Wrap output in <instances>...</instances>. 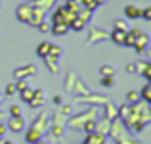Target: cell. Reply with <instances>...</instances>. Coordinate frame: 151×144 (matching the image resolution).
Masks as SVG:
<instances>
[{
  "mask_svg": "<svg viewBox=\"0 0 151 144\" xmlns=\"http://www.w3.org/2000/svg\"><path fill=\"white\" fill-rule=\"evenodd\" d=\"M8 129L14 131V133H21V131L25 129V123H23L21 115H12L10 121H8Z\"/></svg>",
  "mask_w": 151,
  "mask_h": 144,
  "instance_id": "6da1fadb",
  "label": "cell"
},
{
  "mask_svg": "<svg viewBox=\"0 0 151 144\" xmlns=\"http://www.w3.org/2000/svg\"><path fill=\"white\" fill-rule=\"evenodd\" d=\"M31 14H33V6H31V4H21V6L17 8V19L23 21V23H29Z\"/></svg>",
  "mask_w": 151,
  "mask_h": 144,
  "instance_id": "7a4b0ae2",
  "label": "cell"
},
{
  "mask_svg": "<svg viewBox=\"0 0 151 144\" xmlns=\"http://www.w3.org/2000/svg\"><path fill=\"white\" fill-rule=\"evenodd\" d=\"M147 44H149V37L145 33H140L136 37V41H134V48H136L138 52H144L145 48H147Z\"/></svg>",
  "mask_w": 151,
  "mask_h": 144,
  "instance_id": "3957f363",
  "label": "cell"
},
{
  "mask_svg": "<svg viewBox=\"0 0 151 144\" xmlns=\"http://www.w3.org/2000/svg\"><path fill=\"white\" fill-rule=\"evenodd\" d=\"M67 31H69V23H67V21L54 23V25L50 27V33H54V35H65Z\"/></svg>",
  "mask_w": 151,
  "mask_h": 144,
  "instance_id": "277c9868",
  "label": "cell"
},
{
  "mask_svg": "<svg viewBox=\"0 0 151 144\" xmlns=\"http://www.w3.org/2000/svg\"><path fill=\"white\" fill-rule=\"evenodd\" d=\"M35 73H37V67L35 65H23V67H19V69L14 71V75L19 77V79H23V75H35Z\"/></svg>",
  "mask_w": 151,
  "mask_h": 144,
  "instance_id": "5b68a950",
  "label": "cell"
},
{
  "mask_svg": "<svg viewBox=\"0 0 151 144\" xmlns=\"http://www.w3.org/2000/svg\"><path fill=\"white\" fill-rule=\"evenodd\" d=\"M126 33H128V31H119V29H115L113 35H111V37H113V42H115V44H119V46H124Z\"/></svg>",
  "mask_w": 151,
  "mask_h": 144,
  "instance_id": "8992f818",
  "label": "cell"
},
{
  "mask_svg": "<svg viewBox=\"0 0 151 144\" xmlns=\"http://www.w3.org/2000/svg\"><path fill=\"white\" fill-rule=\"evenodd\" d=\"M124 15H126L128 19H138V17L142 15V10L130 4V6H126V8H124Z\"/></svg>",
  "mask_w": 151,
  "mask_h": 144,
  "instance_id": "52a82bcc",
  "label": "cell"
},
{
  "mask_svg": "<svg viewBox=\"0 0 151 144\" xmlns=\"http://www.w3.org/2000/svg\"><path fill=\"white\" fill-rule=\"evenodd\" d=\"M42 102H44V92H42V89H37L29 104H31V108H37V106H40Z\"/></svg>",
  "mask_w": 151,
  "mask_h": 144,
  "instance_id": "ba28073f",
  "label": "cell"
},
{
  "mask_svg": "<svg viewBox=\"0 0 151 144\" xmlns=\"http://www.w3.org/2000/svg\"><path fill=\"white\" fill-rule=\"evenodd\" d=\"M82 144H105V138L101 135H88Z\"/></svg>",
  "mask_w": 151,
  "mask_h": 144,
  "instance_id": "9c48e42d",
  "label": "cell"
},
{
  "mask_svg": "<svg viewBox=\"0 0 151 144\" xmlns=\"http://www.w3.org/2000/svg\"><path fill=\"white\" fill-rule=\"evenodd\" d=\"M50 44L52 42H40L37 48V54H38V58H46L48 56V52H50Z\"/></svg>",
  "mask_w": 151,
  "mask_h": 144,
  "instance_id": "30bf717a",
  "label": "cell"
},
{
  "mask_svg": "<svg viewBox=\"0 0 151 144\" xmlns=\"http://www.w3.org/2000/svg\"><path fill=\"white\" fill-rule=\"evenodd\" d=\"M40 137H42V133L37 129V127H33V129H31L29 133H27V142H37Z\"/></svg>",
  "mask_w": 151,
  "mask_h": 144,
  "instance_id": "8fae6325",
  "label": "cell"
},
{
  "mask_svg": "<svg viewBox=\"0 0 151 144\" xmlns=\"http://www.w3.org/2000/svg\"><path fill=\"white\" fill-rule=\"evenodd\" d=\"M140 98H144V102H145V104H149V102H151V83H145V87L142 89Z\"/></svg>",
  "mask_w": 151,
  "mask_h": 144,
  "instance_id": "7c38bea8",
  "label": "cell"
},
{
  "mask_svg": "<svg viewBox=\"0 0 151 144\" xmlns=\"http://www.w3.org/2000/svg\"><path fill=\"white\" fill-rule=\"evenodd\" d=\"M33 94H35V90L27 87L25 90H21V100H23V102H31V98H33Z\"/></svg>",
  "mask_w": 151,
  "mask_h": 144,
  "instance_id": "4fadbf2b",
  "label": "cell"
},
{
  "mask_svg": "<svg viewBox=\"0 0 151 144\" xmlns=\"http://www.w3.org/2000/svg\"><path fill=\"white\" fill-rule=\"evenodd\" d=\"M48 56H50V58H55V60H58L59 56H61V48L55 46V44H50V52H48Z\"/></svg>",
  "mask_w": 151,
  "mask_h": 144,
  "instance_id": "5bb4252c",
  "label": "cell"
},
{
  "mask_svg": "<svg viewBox=\"0 0 151 144\" xmlns=\"http://www.w3.org/2000/svg\"><path fill=\"white\" fill-rule=\"evenodd\" d=\"M126 100H128L130 104H138V102H140V92H136V90H130L128 96H126Z\"/></svg>",
  "mask_w": 151,
  "mask_h": 144,
  "instance_id": "9a60e30c",
  "label": "cell"
},
{
  "mask_svg": "<svg viewBox=\"0 0 151 144\" xmlns=\"http://www.w3.org/2000/svg\"><path fill=\"white\" fill-rule=\"evenodd\" d=\"M100 73L103 75V77H113V75H115V69H113L111 65H101Z\"/></svg>",
  "mask_w": 151,
  "mask_h": 144,
  "instance_id": "2e32d148",
  "label": "cell"
},
{
  "mask_svg": "<svg viewBox=\"0 0 151 144\" xmlns=\"http://www.w3.org/2000/svg\"><path fill=\"white\" fill-rule=\"evenodd\" d=\"M115 29H119V31H128V25H126V21H122V19H117V21H115Z\"/></svg>",
  "mask_w": 151,
  "mask_h": 144,
  "instance_id": "e0dca14e",
  "label": "cell"
},
{
  "mask_svg": "<svg viewBox=\"0 0 151 144\" xmlns=\"http://www.w3.org/2000/svg\"><path fill=\"white\" fill-rule=\"evenodd\" d=\"M140 17H144L145 21H151V8H144V10H142V15Z\"/></svg>",
  "mask_w": 151,
  "mask_h": 144,
  "instance_id": "ac0fdd59",
  "label": "cell"
},
{
  "mask_svg": "<svg viewBox=\"0 0 151 144\" xmlns=\"http://www.w3.org/2000/svg\"><path fill=\"white\" fill-rule=\"evenodd\" d=\"M37 27H38V31H40V33H50V25H48V23H44V21H40Z\"/></svg>",
  "mask_w": 151,
  "mask_h": 144,
  "instance_id": "d6986e66",
  "label": "cell"
},
{
  "mask_svg": "<svg viewBox=\"0 0 151 144\" xmlns=\"http://www.w3.org/2000/svg\"><path fill=\"white\" fill-rule=\"evenodd\" d=\"M10 113H12V115H21V110H19V106L12 104V106H10Z\"/></svg>",
  "mask_w": 151,
  "mask_h": 144,
  "instance_id": "ffe728a7",
  "label": "cell"
},
{
  "mask_svg": "<svg viewBox=\"0 0 151 144\" xmlns=\"http://www.w3.org/2000/svg\"><path fill=\"white\" fill-rule=\"evenodd\" d=\"M15 92H17L15 85H8V87H6V94H8V96H12V94H15Z\"/></svg>",
  "mask_w": 151,
  "mask_h": 144,
  "instance_id": "44dd1931",
  "label": "cell"
},
{
  "mask_svg": "<svg viewBox=\"0 0 151 144\" xmlns=\"http://www.w3.org/2000/svg\"><path fill=\"white\" fill-rule=\"evenodd\" d=\"M101 85L111 87V85H113V79H111V77H103V79H101Z\"/></svg>",
  "mask_w": 151,
  "mask_h": 144,
  "instance_id": "7402d4cb",
  "label": "cell"
},
{
  "mask_svg": "<svg viewBox=\"0 0 151 144\" xmlns=\"http://www.w3.org/2000/svg\"><path fill=\"white\" fill-rule=\"evenodd\" d=\"M15 89H17V90H25L27 89V83L25 81H19L17 85H15Z\"/></svg>",
  "mask_w": 151,
  "mask_h": 144,
  "instance_id": "603a6c76",
  "label": "cell"
},
{
  "mask_svg": "<svg viewBox=\"0 0 151 144\" xmlns=\"http://www.w3.org/2000/svg\"><path fill=\"white\" fill-rule=\"evenodd\" d=\"M126 71H128V73H134V71H136V65H134V63H130V65L126 67Z\"/></svg>",
  "mask_w": 151,
  "mask_h": 144,
  "instance_id": "cb8c5ba5",
  "label": "cell"
},
{
  "mask_svg": "<svg viewBox=\"0 0 151 144\" xmlns=\"http://www.w3.org/2000/svg\"><path fill=\"white\" fill-rule=\"evenodd\" d=\"M4 133H6V127H4V125H0V137H2Z\"/></svg>",
  "mask_w": 151,
  "mask_h": 144,
  "instance_id": "d4e9b609",
  "label": "cell"
},
{
  "mask_svg": "<svg viewBox=\"0 0 151 144\" xmlns=\"http://www.w3.org/2000/svg\"><path fill=\"white\" fill-rule=\"evenodd\" d=\"M2 144H14V142H12V140H4V138H2Z\"/></svg>",
  "mask_w": 151,
  "mask_h": 144,
  "instance_id": "484cf974",
  "label": "cell"
}]
</instances>
